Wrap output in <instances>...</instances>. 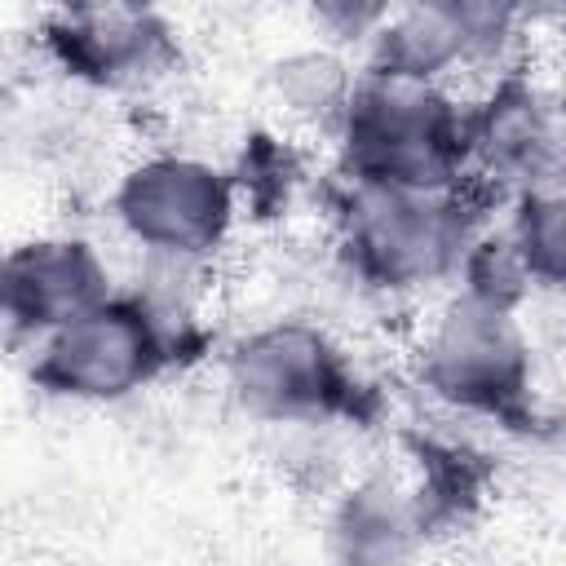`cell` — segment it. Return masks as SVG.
Wrapping results in <instances>:
<instances>
[{"label":"cell","mask_w":566,"mask_h":566,"mask_svg":"<svg viewBox=\"0 0 566 566\" xmlns=\"http://www.w3.org/2000/svg\"><path fill=\"white\" fill-rule=\"evenodd\" d=\"M469 168L522 190L553 186L557 172V111L531 80H500L491 97L469 111Z\"/></svg>","instance_id":"ba28073f"},{"label":"cell","mask_w":566,"mask_h":566,"mask_svg":"<svg viewBox=\"0 0 566 566\" xmlns=\"http://www.w3.org/2000/svg\"><path fill=\"white\" fill-rule=\"evenodd\" d=\"M239 402L279 424H318L354 407V376L340 349L310 323H274L252 332L230 358Z\"/></svg>","instance_id":"8992f818"},{"label":"cell","mask_w":566,"mask_h":566,"mask_svg":"<svg viewBox=\"0 0 566 566\" xmlns=\"http://www.w3.org/2000/svg\"><path fill=\"white\" fill-rule=\"evenodd\" d=\"M349 181L398 190H455L469 172V111L438 84L367 71L340 106Z\"/></svg>","instance_id":"6da1fadb"},{"label":"cell","mask_w":566,"mask_h":566,"mask_svg":"<svg viewBox=\"0 0 566 566\" xmlns=\"http://www.w3.org/2000/svg\"><path fill=\"white\" fill-rule=\"evenodd\" d=\"M66 71L97 84H133L168 62V27L146 9H71L49 31Z\"/></svg>","instance_id":"30bf717a"},{"label":"cell","mask_w":566,"mask_h":566,"mask_svg":"<svg viewBox=\"0 0 566 566\" xmlns=\"http://www.w3.org/2000/svg\"><path fill=\"white\" fill-rule=\"evenodd\" d=\"M420 513L389 486H354L332 517V566H416Z\"/></svg>","instance_id":"8fae6325"},{"label":"cell","mask_w":566,"mask_h":566,"mask_svg":"<svg viewBox=\"0 0 566 566\" xmlns=\"http://www.w3.org/2000/svg\"><path fill=\"white\" fill-rule=\"evenodd\" d=\"M111 296L97 252L80 239H40L0 256V318L22 332H57Z\"/></svg>","instance_id":"52a82bcc"},{"label":"cell","mask_w":566,"mask_h":566,"mask_svg":"<svg viewBox=\"0 0 566 566\" xmlns=\"http://www.w3.org/2000/svg\"><path fill=\"white\" fill-rule=\"evenodd\" d=\"M517 261L526 265L531 283H557L562 274V199L553 186H535L517 195L513 226L504 230Z\"/></svg>","instance_id":"7c38bea8"},{"label":"cell","mask_w":566,"mask_h":566,"mask_svg":"<svg viewBox=\"0 0 566 566\" xmlns=\"http://www.w3.org/2000/svg\"><path fill=\"white\" fill-rule=\"evenodd\" d=\"M420 380L451 407L509 416L531 389V349L513 310L455 296L420 345Z\"/></svg>","instance_id":"277c9868"},{"label":"cell","mask_w":566,"mask_h":566,"mask_svg":"<svg viewBox=\"0 0 566 566\" xmlns=\"http://www.w3.org/2000/svg\"><path fill=\"white\" fill-rule=\"evenodd\" d=\"M168 358L164 323L128 296H106L44 336L35 380L62 398L111 402L137 394Z\"/></svg>","instance_id":"3957f363"},{"label":"cell","mask_w":566,"mask_h":566,"mask_svg":"<svg viewBox=\"0 0 566 566\" xmlns=\"http://www.w3.org/2000/svg\"><path fill=\"white\" fill-rule=\"evenodd\" d=\"M504 9L491 4H424L394 13L376 35L371 71L438 84V75L464 57L491 53L504 40Z\"/></svg>","instance_id":"9c48e42d"},{"label":"cell","mask_w":566,"mask_h":566,"mask_svg":"<svg viewBox=\"0 0 566 566\" xmlns=\"http://www.w3.org/2000/svg\"><path fill=\"white\" fill-rule=\"evenodd\" d=\"M115 217L133 243L164 261H199L217 252L234 221V186L203 159H142L115 190Z\"/></svg>","instance_id":"5b68a950"},{"label":"cell","mask_w":566,"mask_h":566,"mask_svg":"<svg viewBox=\"0 0 566 566\" xmlns=\"http://www.w3.org/2000/svg\"><path fill=\"white\" fill-rule=\"evenodd\" d=\"M473 239L469 208L455 199V190L354 181L340 203V252L371 287H424L460 270Z\"/></svg>","instance_id":"7a4b0ae2"}]
</instances>
